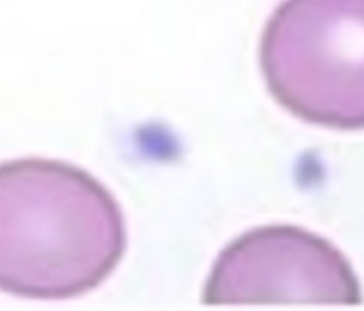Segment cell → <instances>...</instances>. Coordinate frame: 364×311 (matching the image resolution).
I'll use <instances>...</instances> for the list:
<instances>
[{
	"label": "cell",
	"instance_id": "obj_3",
	"mask_svg": "<svg viewBox=\"0 0 364 311\" xmlns=\"http://www.w3.org/2000/svg\"><path fill=\"white\" fill-rule=\"evenodd\" d=\"M205 304H344L363 301L360 283L328 240L289 224L252 229L215 260Z\"/></svg>",
	"mask_w": 364,
	"mask_h": 311
},
{
	"label": "cell",
	"instance_id": "obj_1",
	"mask_svg": "<svg viewBox=\"0 0 364 311\" xmlns=\"http://www.w3.org/2000/svg\"><path fill=\"white\" fill-rule=\"evenodd\" d=\"M127 247L122 210L94 176L71 163H0V290L71 298L104 283Z\"/></svg>",
	"mask_w": 364,
	"mask_h": 311
},
{
	"label": "cell",
	"instance_id": "obj_2",
	"mask_svg": "<svg viewBox=\"0 0 364 311\" xmlns=\"http://www.w3.org/2000/svg\"><path fill=\"white\" fill-rule=\"evenodd\" d=\"M270 95L304 122L364 129V0H283L260 37Z\"/></svg>",
	"mask_w": 364,
	"mask_h": 311
}]
</instances>
